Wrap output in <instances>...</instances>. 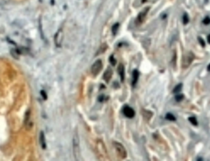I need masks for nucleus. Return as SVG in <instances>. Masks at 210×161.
<instances>
[{"label": "nucleus", "instance_id": "dca6fc26", "mask_svg": "<svg viewBox=\"0 0 210 161\" xmlns=\"http://www.w3.org/2000/svg\"><path fill=\"white\" fill-rule=\"evenodd\" d=\"M182 83H179L178 85H177L175 87H174L173 90V93H174V94H177V93L180 92L181 90H182Z\"/></svg>", "mask_w": 210, "mask_h": 161}, {"label": "nucleus", "instance_id": "20e7f679", "mask_svg": "<svg viewBox=\"0 0 210 161\" xmlns=\"http://www.w3.org/2000/svg\"><path fill=\"white\" fill-rule=\"evenodd\" d=\"M122 113L125 117L130 119L134 118L135 116V112L134 109L127 105H124L123 107Z\"/></svg>", "mask_w": 210, "mask_h": 161}, {"label": "nucleus", "instance_id": "f03ea898", "mask_svg": "<svg viewBox=\"0 0 210 161\" xmlns=\"http://www.w3.org/2000/svg\"><path fill=\"white\" fill-rule=\"evenodd\" d=\"M113 146L119 157L122 159H125L127 156V153L123 145L117 141H114Z\"/></svg>", "mask_w": 210, "mask_h": 161}, {"label": "nucleus", "instance_id": "39448f33", "mask_svg": "<svg viewBox=\"0 0 210 161\" xmlns=\"http://www.w3.org/2000/svg\"><path fill=\"white\" fill-rule=\"evenodd\" d=\"M63 40V32L62 29H60V30L56 33L55 36H54V42H55V46H57V47H61Z\"/></svg>", "mask_w": 210, "mask_h": 161}, {"label": "nucleus", "instance_id": "423d86ee", "mask_svg": "<svg viewBox=\"0 0 210 161\" xmlns=\"http://www.w3.org/2000/svg\"><path fill=\"white\" fill-rule=\"evenodd\" d=\"M113 70H112V69L110 67H109L106 69L105 72H104L103 75V80H105L107 83H108L111 79L112 77H113Z\"/></svg>", "mask_w": 210, "mask_h": 161}, {"label": "nucleus", "instance_id": "393cba45", "mask_svg": "<svg viewBox=\"0 0 210 161\" xmlns=\"http://www.w3.org/2000/svg\"><path fill=\"white\" fill-rule=\"evenodd\" d=\"M207 41H208V42L210 44V34L208 35L207 37Z\"/></svg>", "mask_w": 210, "mask_h": 161}, {"label": "nucleus", "instance_id": "f3484780", "mask_svg": "<svg viewBox=\"0 0 210 161\" xmlns=\"http://www.w3.org/2000/svg\"><path fill=\"white\" fill-rule=\"evenodd\" d=\"M188 120L189 121V122H190V123H191L192 124H193L194 126H197L198 125V122H197V118H195V117H189V118H188Z\"/></svg>", "mask_w": 210, "mask_h": 161}, {"label": "nucleus", "instance_id": "4468645a", "mask_svg": "<svg viewBox=\"0 0 210 161\" xmlns=\"http://www.w3.org/2000/svg\"><path fill=\"white\" fill-rule=\"evenodd\" d=\"M165 119L168 121H175L176 120L175 117L172 113H168L166 114Z\"/></svg>", "mask_w": 210, "mask_h": 161}, {"label": "nucleus", "instance_id": "4be33fe9", "mask_svg": "<svg viewBox=\"0 0 210 161\" xmlns=\"http://www.w3.org/2000/svg\"><path fill=\"white\" fill-rule=\"evenodd\" d=\"M41 95L42 96V97L44 100H47V95L46 94V91H44V90H41Z\"/></svg>", "mask_w": 210, "mask_h": 161}, {"label": "nucleus", "instance_id": "a211bd4d", "mask_svg": "<svg viewBox=\"0 0 210 161\" xmlns=\"http://www.w3.org/2000/svg\"><path fill=\"white\" fill-rule=\"evenodd\" d=\"M109 61H110V62L111 63L113 66H114L116 64V62H117V61L116 59H115L114 56V55H111L110 56V58H109Z\"/></svg>", "mask_w": 210, "mask_h": 161}, {"label": "nucleus", "instance_id": "2eb2a0df", "mask_svg": "<svg viewBox=\"0 0 210 161\" xmlns=\"http://www.w3.org/2000/svg\"><path fill=\"white\" fill-rule=\"evenodd\" d=\"M119 26H120L119 23H116L113 26V27H112V33H113V34L114 36H115L117 34V33L119 28Z\"/></svg>", "mask_w": 210, "mask_h": 161}, {"label": "nucleus", "instance_id": "9d476101", "mask_svg": "<svg viewBox=\"0 0 210 161\" xmlns=\"http://www.w3.org/2000/svg\"><path fill=\"white\" fill-rule=\"evenodd\" d=\"M117 71L120 78H121V82H123L125 80V66L123 64L121 63L117 67Z\"/></svg>", "mask_w": 210, "mask_h": 161}, {"label": "nucleus", "instance_id": "f8f14e48", "mask_svg": "<svg viewBox=\"0 0 210 161\" xmlns=\"http://www.w3.org/2000/svg\"><path fill=\"white\" fill-rule=\"evenodd\" d=\"M142 115L143 116L144 118L146 119V120H150V118H152V115H153V113L150 112V110H142Z\"/></svg>", "mask_w": 210, "mask_h": 161}, {"label": "nucleus", "instance_id": "b1692460", "mask_svg": "<svg viewBox=\"0 0 210 161\" xmlns=\"http://www.w3.org/2000/svg\"><path fill=\"white\" fill-rule=\"evenodd\" d=\"M198 41H199L200 44L201 45V46H202L203 47H205V42L204 40H203L201 38H200V37H198Z\"/></svg>", "mask_w": 210, "mask_h": 161}, {"label": "nucleus", "instance_id": "5701e85b", "mask_svg": "<svg viewBox=\"0 0 210 161\" xmlns=\"http://www.w3.org/2000/svg\"><path fill=\"white\" fill-rule=\"evenodd\" d=\"M105 97H106L105 95H103V94L100 95V96H98V101L100 102H103V101H105Z\"/></svg>", "mask_w": 210, "mask_h": 161}, {"label": "nucleus", "instance_id": "a878e982", "mask_svg": "<svg viewBox=\"0 0 210 161\" xmlns=\"http://www.w3.org/2000/svg\"><path fill=\"white\" fill-rule=\"evenodd\" d=\"M207 70H208V71L210 72V64H209V65L208 66V67H207Z\"/></svg>", "mask_w": 210, "mask_h": 161}, {"label": "nucleus", "instance_id": "aec40b11", "mask_svg": "<svg viewBox=\"0 0 210 161\" xmlns=\"http://www.w3.org/2000/svg\"><path fill=\"white\" fill-rule=\"evenodd\" d=\"M182 20H183V23L184 25H187L188 23L189 19V16L187 14H184L183 15V19H182Z\"/></svg>", "mask_w": 210, "mask_h": 161}, {"label": "nucleus", "instance_id": "f257e3e1", "mask_svg": "<svg viewBox=\"0 0 210 161\" xmlns=\"http://www.w3.org/2000/svg\"><path fill=\"white\" fill-rule=\"evenodd\" d=\"M73 154L74 158L76 160H79L81 151H80L79 146V138L78 133H75L74 135L73 139Z\"/></svg>", "mask_w": 210, "mask_h": 161}, {"label": "nucleus", "instance_id": "9b49d317", "mask_svg": "<svg viewBox=\"0 0 210 161\" xmlns=\"http://www.w3.org/2000/svg\"><path fill=\"white\" fill-rule=\"evenodd\" d=\"M39 142L41 143V147L43 149H45L46 148V139H45V136L44 133L43 131H41L40 132L39 136Z\"/></svg>", "mask_w": 210, "mask_h": 161}, {"label": "nucleus", "instance_id": "412c9836", "mask_svg": "<svg viewBox=\"0 0 210 161\" xmlns=\"http://www.w3.org/2000/svg\"><path fill=\"white\" fill-rule=\"evenodd\" d=\"M203 23L205 24V25H207L210 24V18L209 17H206L205 18L203 19Z\"/></svg>", "mask_w": 210, "mask_h": 161}, {"label": "nucleus", "instance_id": "1a4fd4ad", "mask_svg": "<svg viewBox=\"0 0 210 161\" xmlns=\"http://www.w3.org/2000/svg\"><path fill=\"white\" fill-rule=\"evenodd\" d=\"M30 111L27 110L25 113V120H24V124L26 126L27 129L30 130V128L32 127V124L30 123Z\"/></svg>", "mask_w": 210, "mask_h": 161}, {"label": "nucleus", "instance_id": "6ab92c4d", "mask_svg": "<svg viewBox=\"0 0 210 161\" xmlns=\"http://www.w3.org/2000/svg\"><path fill=\"white\" fill-rule=\"evenodd\" d=\"M184 95L182 94H176L174 97V99L177 102H181L182 100L184 99Z\"/></svg>", "mask_w": 210, "mask_h": 161}, {"label": "nucleus", "instance_id": "7ed1b4c3", "mask_svg": "<svg viewBox=\"0 0 210 161\" xmlns=\"http://www.w3.org/2000/svg\"><path fill=\"white\" fill-rule=\"evenodd\" d=\"M103 67V65L101 59H97V61H95L91 66V73L93 76L97 77L102 70Z\"/></svg>", "mask_w": 210, "mask_h": 161}, {"label": "nucleus", "instance_id": "ddd939ff", "mask_svg": "<svg viewBox=\"0 0 210 161\" xmlns=\"http://www.w3.org/2000/svg\"><path fill=\"white\" fill-rule=\"evenodd\" d=\"M107 49H108V46H107L106 43H104V44H103L102 46L100 47L98 50L97 55H98L103 53L105 52L106 50Z\"/></svg>", "mask_w": 210, "mask_h": 161}, {"label": "nucleus", "instance_id": "0eeeda50", "mask_svg": "<svg viewBox=\"0 0 210 161\" xmlns=\"http://www.w3.org/2000/svg\"><path fill=\"white\" fill-rule=\"evenodd\" d=\"M149 10V7L146 8V9H144V10H142L141 12L138 14V17L137 18V22L138 23L140 24L143 22V21L145 19L146 16Z\"/></svg>", "mask_w": 210, "mask_h": 161}, {"label": "nucleus", "instance_id": "6e6552de", "mask_svg": "<svg viewBox=\"0 0 210 161\" xmlns=\"http://www.w3.org/2000/svg\"><path fill=\"white\" fill-rule=\"evenodd\" d=\"M139 77V72L137 69H135L132 72V82L131 85L133 86H135L137 85Z\"/></svg>", "mask_w": 210, "mask_h": 161}]
</instances>
